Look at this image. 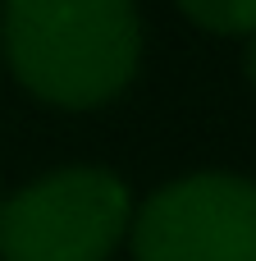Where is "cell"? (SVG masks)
Wrapping results in <instances>:
<instances>
[{
  "label": "cell",
  "instance_id": "obj_1",
  "mask_svg": "<svg viewBox=\"0 0 256 261\" xmlns=\"http://www.w3.org/2000/svg\"><path fill=\"white\" fill-rule=\"evenodd\" d=\"M0 55L41 106L87 115L119 101L147 55L137 0H0Z\"/></svg>",
  "mask_w": 256,
  "mask_h": 261
},
{
  "label": "cell",
  "instance_id": "obj_2",
  "mask_svg": "<svg viewBox=\"0 0 256 261\" xmlns=\"http://www.w3.org/2000/svg\"><path fill=\"white\" fill-rule=\"evenodd\" d=\"M133 188L119 170L73 161L0 197V261H110L128 243Z\"/></svg>",
  "mask_w": 256,
  "mask_h": 261
},
{
  "label": "cell",
  "instance_id": "obj_3",
  "mask_svg": "<svg viewBox=\"0 0 256 261\" xmlns=\"http://www.w3.org/2000/svg\"><path fill=\"white\" fill-rule=\"evenodd\" d=\"M133 261H256V179L188 170L133 206Z\"/></svg>",
  "mask_w": 256,
  "mask_h": 261
},
{
  "label": "cell",
  "instance_id": "obj_4",
  "mask_svg": "<svg viewBox=\"0 0 256 261\" xmlns=\"http://www.w3.org/2000/svg\"><path fill=\"white\" fill-rule=\"evenodd\" d=\"M174 9L211 37H243L247 41L256 32V0H174Z\"/></svg>",
  "mask_w": 256,
  "mask_h": 261
},
{
  "label": "cell",
  "instance_id": "obj_5",
  "mask_svg": "<svg viewBox=\"0 0 256 261\" xmlns=\"http://www.w3.org/2000/svg\"><path fill=\"white\" fill-rule=\"evenodd\" d=\"M243 78H247V87L256 92V32L243 41Z\"/></svg>",
  "mask_w": 256,
  "mask_h": 261
},
{
  "label": "cell",
  "instance_id": "obj_6",
  "mask_svg": "<svg viewBox=\"0 0 256 261\" xmlns=\"http://www.w3.org/2000/svg\"><path fill=\"white\" fill-rule=\"evenodd\" d=\"M0 197H5V193H0Z\"/></svg>",
  "mask_w": 256,
  "mask_h": 261
}]
</instances>
